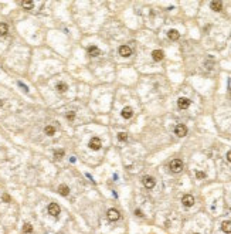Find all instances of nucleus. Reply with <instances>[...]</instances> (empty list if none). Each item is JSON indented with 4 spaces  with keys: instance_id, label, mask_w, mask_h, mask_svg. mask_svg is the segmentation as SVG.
I'll use <instances>...</instances> for the list:
<instances>
[{
    "instance_id": "obj_1",
    "label": "nucleus",
    "mask_w": 231,
    "mask_h": 234,
    "mask_svg": "<svg viewBox=\"0 0 231 234\" xmlns=\"http://www.w3.org/2000/svg\"><path fill=\"white\" fill-rule=\"evenodd\" d=\"M170 169H172V172H174V173L180 172L183 169V162L180 159H173L170 162Z\"/></svg>"
},
{
    "instance_id": "obj_2",
    "label": "nucleus",
    "mask_w": 231,
    "mask_h": 234,
    "mask_svg": "<svg viewBox=\"0 0 231 234\" xmlns=\"http://www.w3.org/2000/svg\"><path fill=\"white\" fill-rule=\"evenodd\" d=\"M48 214H51L53 217H58L60 214V206L57 203H50L48 204Z\"/></svg>"
},
{
    "instance_id": "obj_3",
    "label": "nucleus",
    "mask_w": 231,
    "mask_h": 234,
    "mask_svg": "<svg viewBox=\"0 0 231 234\" xmlns=\"http://www.w3.org/2000/svg\"><path fill=\"white\" fill-rule=\"evenodd\" d=\"M174 133L177 136H180V138H183V136L187 135V128H186V125H183V123H179L177 126L174 128Z\"/></svg>"
},
{
    "instance_id": "obj_4",
    "label": "nucleus",
    "mask_w": 231,
    "mask_h": 234,
    "mask_svg": "<svg viewBox=\"0 0 231 234\" xmlns=\"http://www.w3.org/2000/svg\"><path fill=\"white\" fill-rule=\"evenodd\" d=\"M88 146H89L92 151H98V149H101V146H102L101 139H99V138H96V136H94V138L89 140V145H88Z\"/></svg>"
},
{
    "instance_id": "obj_5",
    "label": "nucleus",
    "mask_w": 231,
    "mask_h": 234,
    "mask_svg": "<svg viewBox=\"0 0 231 234\" xmlns=\"http://www.w3.org/2000/svg\"><path fill=\"white\" fill-rule=\"evenodd\" d=\"M107 214H108V218H109V222H116V220H119V217H121L119 211H118L116 209H109Z\"/></svg>"
},
{
    "instance_id": "obj_6",
    "label": "nucleus",
    "mask_w": 231,
    "mask_h": 234,
    "mask_svg": "<svg viewBox=\"0 0 231 234\" xmlns=\"http://www.w3.org/2000/svg\"><path fill=\"white\" fill-rule=\"evenodd\" d=\"M182 203L184 207H191V206L194 204V197L191 196V194H184V196L182 197Z\"/></svg>"
},
{
    "instance_id": "obj_7",
    "label": "nucleus",
    "mask_w": 231,
    "mask_h": 234,
    "mask_svg": "<svg viewBox=\"0 0 231 234\" xmlns=\"http://www.w3.org/2000/svg\"><path fill=\"white\" fill-rule=\"evenodd\" d=\"M143 186L146 189H152L155 187V179L152 176H145L143 177Z\"/></svg>"
},
{
    "instance_id": "obj_8",
    "label": "nucleus",
    "mask_w": 231,
    "mask_h": 234,
    "mask_svg": "<svg viewBox=\"0 0 231 234\" xmlns=\"http://www.w3.org/2000/svg\"><path fill=\"white\" fill-rule=\"evenodd\" d=\"M121 115H122V118H125V119H131L133 115V109L131 107H125L124 109H122V112H121Z\"/></svg>"
},
{
    "instance_id": "obj_9",
    "label": "nucleus",
    "mask_w": 231,
    "mask_h": 234,
    "mask_svg": "<svg viewBox=\"0 0 231 234\" xmlns=\"http://www.w3.org/2000/svg\"><path fill=\"white\" fill-rule=\"evenodd\" d=\"M190 99H187V98H179V101H177V105H179V108L180 109H187V108L190 107Z\"/></svg>"
},
{
    "instance_id": "obj_10",
    "label": "nucleus",
    "mask_w": 231,
    "mask_h": 234,
    "mask_svg": "<svg viewBox=\"0 0 231 234\" xmlns=\"http://www.w3.org/2000/svg\"><path fill=\"white\" fill-rule=\"evenodd\" d=\"M119 54L122 55V57H129V55L132 54V50H131V47H128V45H121L119 47Z\"/></svg>"
},
{
    "instance_id": "obj_11",
    "label": "nucleus",
    "mask_w": 231,
    "mask_h": 234,
    "mask_svg": "<svg viewBox=\"0 0 231 234\" xmlns=\"http://www.w3.org/2000/svg\"><path fill=\"white\" fill-rule=\"evenodd\" d=\"M163 57H165V53H163L162 50H155V51L152 53V58L155 60V61H162Z\"/></svg>"
},
{
    "instance_id": "obj_12",
    "label": "nucleus",
    "mask_w": 231,
    "mask_h": 234,
    "mask_svg": "<svg viewBox=\"0 0 231 234\" xmlns=\"http://www.w3.org/2000/svg\"><path fill=\"white\" fill-rule=\"evenodd\" d=\"M88 54L91 55V57H98L101 51H99L98 47H95V45H91V47H88Z\"/></svg>"
},
{
    "instance_id": "obj_13",
    "label": "nucleus",
    "mask_w": 231,
    "mask_h": 234,
    "mask_svg": "<svg viewBox=\"0 0 231 234\" xmlns=\"http://www.w3.org/2000/svg\"><path fill=\"white\" fill-rule=\"evenodd\" d=\"M210 7H211V10H214V12H221V10H223V3H221V2H211Z\"/></svg>"
},
{
    "instance_id": "obj_14",
    "label": "nucleus",
    "mask_w": 231,
    "mask_h": 234,
    "mask_svg": "<svg viewBox=\"0 0 231 234\" xmlns=\"http://www.w3.org/2000/svg\"><path fill=\"white\" fill-rule=\"evenodd\" d=\"M58 193L61 194V196H68L70 194V187L67 185H60V187H58Z\"/></svg>"
},
{
    "instance_id": "obj_15",
    "label": "nucleus",
    "mask_w": 231,
    "mask_h": 234,
    "mask_svg": "<svg viewBox=\"0 0 231 234\" xmlns=\"http://www.w3.org/2000/svg\"><path fill=\"white\" fill-rule=\"evenodd\" d=\"M167 37H169L170 40L176 41V40H179V37H180V34H179V31H177V30H170L169 33H167Z\"/></svg>"
},
{
    "instance_id": "obj_16",
    "label": "nucleus",
    "mask_w": 231,
    "mask_h": 234,
    "mask_svg": "<svg viewBox=\"0 0 231 234\" xmlns=\"http://www.w3.org/2000/svg\"><path fill=\"white\" fill-rule=\"evenodd\" d=\"M221 230H223L224 233H231V222L226 220V222L221 223Z\"/></svg>"
},
{
    "instance_id": "obj_17",
    "label": "nucleus",
    "mask_w": 231,
    "mask_h": 234,
    "mask_svg": "<svg viewBox=\"0 0 231 234\" xmlns=\"http://www.w3.org/2000/svg\"><path fill=\"white\" fill-rule=\"evenodd\" d=\"M44 132H46V135L53 136L54 133H55V128H54V126H51V125H48V126H46V128H44Z\"/></svg>"
},
{
    "instance_id": "obj_18",
    "label": "nucleus",
    "mask_w": 231,
    "mask_h": 234,
    "mask_svg": "<svg viewBox=\"0 0 231 234\" xmlns=\"http://www.w3.org/2000/svg\"><path fill=\"white\" fill-rule=\"evenodd\" d=\"M9 31V27L6 23H0V36H6Z\"/></svg>"
},
{
    "instance_id": "obj_19",
    "label": "nucleus",
    "mask_w": 231,
    "mask_h": 234,
    "mask_svg": "<svg viewBox=\"0 0 231 234\" xmlns=\"http://www.w3.org/2000/svg\"><path fill=\"white\" fill-rule=\"evenodd\" d=\"M21 6L24 9H27V10H30V9H33L34 3L31 2V0H24V2H21Z\"/></svg>"
},
{
    "instance_id": "obj_20",
    "label": "nucleus",
    "mask_w": 231,
    "mask_h": 234,
    "mask_svg": "<svg viewBox=\"0 0 231 234\" xmlns=\"http://www.w3.org/2000/svg\"><path fill=\"white\" fill-rule=\"evenodd\" d=\"M23 233H26V234L33 233V226H31V224H29V223H26L24 226H23Z\"/></svg>"
},
{
    "instance_id": "obj_21",
    "label": "nucleus",
    "mask_w": 231,
    "mask_h": 234,
    "mask_svg": "<svg viewBox=\"0 0 231 234\" xmlns=\"http://www.w3.org/2000/svg\"><path fill=\"white\" fill-rule=\"evenodd\" d=\"M57 91H58V92H65V91H67V85L64 84V82L57 84Z\"/></svg>"
},
{
    "instance_id": "obj_22",
    "label": "nucleus",
    "mask_w": 231,
    "mask_h": 234,
    "mask_svg": "<svg viewBox=\"0 0 231 234\" xmlns=\"http://www.w3.org/2000/svg\"><path fill=\"white\" fill-rule=\"evenodd\" d=\"M54 158H57V159L64 158V151H62V149H57V151L54 152Z\"/></svg>"
},
{
    "instance_id": "obj_23",
    "label": "nucleus",
    "mask_w": 231,
    "mask_h": 234,
    "mask_svg": "<svg viewBox=\"0 0 231 234\" xmlns=\"http://www.w3.org/2000/svg\"><path fill=\"white\" fill-rule=\"evenodd\" d=\"M118 139L125 142V140H128V133H125V132H121L119 135H118Z\"/></svg>"
},
{
    "instance_id": "obj_24",
    "label": "nucleus",
    "mask_w": 231,
    "mask_h": 234,
    "mask_svg": "<svg viewBox=\"0 0 231 234\" xmlns=\"http://www.w3.org/2000/svg\"><path fill=\"white\" fill-rule=\"evenodd\" d=\"M196 177H197V179H204V177H206V173L201 172V170H197V172H196Z\"/></svg>"
},
{
    "instance_id": "obj_25",
    "label": "nucleus",
    "mask_w": 231,
    "mask_h": 234,
    "mask_svg": "<svg viewBox=\"0 0 231 234\" xmlns=\"http://www.w3.org/2000/svg\"><path fill=\"white\" fill-rule=\"evenodd\" d=\"M75 118V112H68V114H67V119H68V121H72V119Z\"/></svg>"
},
{
    "instance_id": "obj_26",
    "label": "nucleus",
    "mask_w": 231,
    "mask_h": 234,
    "mask_svg": "<svg viewBox=\"0 0 231 234\" xmlns=\"http://www.w3.org/2000/svg\"><path fill=\"white\" fill-rule=\"evenodd\" d=\"M3 200L4 201H10V196H9V194H3Z\"/></svg>"
},
{
    "instance_id": "obj_27",
    "label": "nucleus",
    "mask_w": 231,
    "mask_h": 234,
    "mask_svg": "<svg viewBox=\"0 0 231 234\" xmlns=\"http://www.w3.org/2000/svg\"><path fill=\"white\" fill-rule=\"evenodd\" d=\"M135 214H136V216H139V217H142V216H143V214H142V211H140L139 209H138L136 211H135Z\"/></svg>"
},
{
    "instance_id": "obj_28",
    "label": "nucleus",
    "mask_w": 231,
    "mask_h": 234,
    "mask_svg": "<svg viewBox=\"0 0 231 234\" xmlns=\"http://www.w3.org/2000/svg\"><path fill=\"white\" fill-rule=\"evenodd\" d=\"M227 160H228V162H231V151L227 153Z\"/></svg>"
},
{
    "instance_id": "obj_29",
    "label": "nucleus",
    "mask_w": 231,
    "mask_h": 234,
    "mask_svg": "<svg viewBox=\"0 0 231 234\" xmlns=\"http://www.w3.org/2000/svg\"><path fill=\"white\" fill-rule=\"evenodd\" d=\"M194 234H198V233H194Z\"/></svg>"
}]
</instances>
